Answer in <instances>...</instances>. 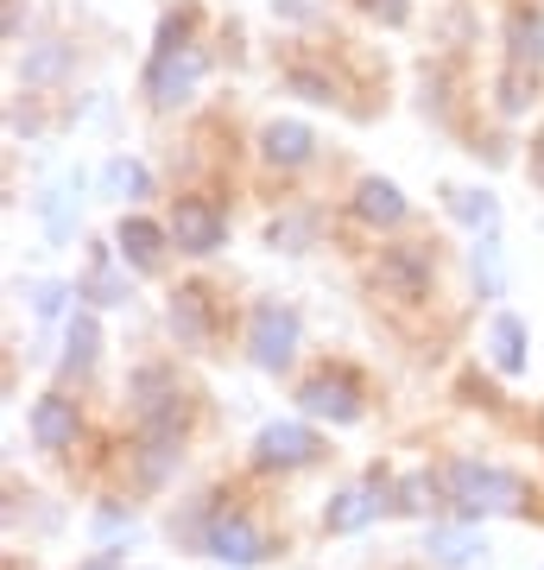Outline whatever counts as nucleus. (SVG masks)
<instances>
[{
	"label": "nucleus",
	"instance_id": "nucleus-1",
	"mask_svg": "<svg viewBox=\"0 0 544 570\" xmlns=\"http://www.w3.org/2000/svg\"><path fill=\"white\" fill-rule=\"evenodd\" d=\"M202 70H209L202 45L184 39V20H165L159 51L146 63V96H152V108H184L202 89Z\"/></svg>",
	"mask_w": 544,
	"mask_h": 570
},
{
	"label": "nucleus",
	"instance_id": "nucleus-2",
	"mask_svg": "<svg viewBox=\"0 0 544 570\" xmlns=\"http://www.w3.org/2000/svg\"><path fill=\"white\" fill-rule=\"evenodd\" d=\"M444 489L463 513H520V501H525L520 475H506L494 463H475V456H456L444 469Z\"/></svg>",
	"mask_w": 544,
	"mask_h": 570
},
{
	"label": "nucleus",
	"instance_id": "nucleus-3",
	"mask_svg": "<svg viewBox=\"0 0 544 570\" xmlns=\"http://www.w3.org/2000/svg\"><path fill=\"white\" fill-rule=\"evenodd\" d=\"M202 551L228 570H254V564L273 558V539H266L241 508H209L202 513Z\"/></svg>",
	"mask_w": 544,
	"mask_h": 570
},
{
	"label": "nucleus",
	"instance_id": "nucleus-4",
	"mask_svg": "<svg viewBox=\"0 0 544 570\" xmlns=\"http://www.w3.org/2000/svg\"><path fill=\"white\" fill-rule=\"evenodd\" d=\"M298 311L279 305V298H266V305H254V317H247V362L260 367V374H285L291 367V355H298Z\"/></svg>",
	"mask_w": 544,
	"mask_h": 570
},
{
	"label": "nucleus",
	"instance_id": "nucleus-5",
	"mask_svg": "<svg viewBox=\"0 0 544 570\" xmlns=\"http://www.w3.org/2000/svg\"><path fill=\"white\" fill-rule=\"evenodd\" d=\"M298 406L310 419H329V425H355L362 419V387L348 381L343 367H323V374H310L298 387Z\"/></svg>",
	"mask_w": 544,
	"mask_h": 570
},
{
	"label": "nucleus",
	"instance_id": "nucleus-6",
	"mask_svg": "<svg viewBox=\"0 0 544 570\" xmlns=\"http://www.w3.org/2000/svg\"><path fill=\"white\" fill-rule=\"evenodd\" d=\"M317 431L298 425V419H273V425H260V438H254V463L260 469H304L317 463Z\"/></svg>",
	"mask_w": 544,
	"mask_h": 570
},
{
	"label": "nucleus",
	"instance_id": "nucleus-7",
	"mask_svg": "<svg viewBox=\"0 0 544 570\" xmlns=\"http://www.w3.org/2000/svg\"><path fill=\"white\" fill-rule=\"evenodd\" d=\"M171 242H178V254H216V247L228 242V216L216 204H202V197H184L178 209H171Z\"/></svg>",
	"mask_w": 544,
	"mask_h": 570
},
{
	"label": "nucleus",
	"instance_id": "nucleus-8",
	"mask_svg": "<svg viewBox=\"0 0 544 570\" xmlns=\"http://www.w3.org/2000/svg\"><path fill=\"white\" fill-rule=\"evenodd\" d=\"M380 501H393V489H386V475H367V482H355V489H343L329 508H323V527L329 532H362L374 513H380Z\"/></svg>",
	"mask_w": 544,
	"mask_h": 570
},
{
	"label": "nucleus",
	"instance_id": "nucleus-9",
	"mask_svg": "<svg viewBox=\"0 0 544 570\" xmlns=\"http://www.w3.org/2000/svg\"><path fill=\"white\" fill-rule=\"evenodd\" d=\"M380 285L393 298H424V285H431V247L405 242V247H386L380 254Z\"/></svg>",
	"mask_w": 544,
	"mask_h": 570
},
{
	"label": "nucleus",
	"instance_id": "nucleus-10",
	"mask_svg": "<svg viewBox=\"0 0 544 570\" xmlns=\"http://www.w3.org/2000/svg\"><path fill=\"white\" fill-rule=\"evenodd\" d=\"M165 242H171V228L146 223V216H121V228H115V247H121V261L133 266V273H159Z\"/></svg>",
	"mask_w": 544,
	"mask_h": 570
},
{
	"label": "nucleus",
	"instance_id": "nucleus-11",
	"mask_svg": "<svg viewBox=\"0 0 544 570\" xmlns=\"http://www.w3.org/2000/svg\"><path fill=\"white\" fill-rule=\"evenodd\" d=\"M506 63L538 77V63H544V7H513V13H506Z\"/></svg>",
	"mask_w": 544,
	"mask_h": 570
},
{
	"label": "nucleus",
	"instance_id": "nucleus-12",
	"mask_svg": "<svg viewBox=\"0 0 544 570\" xmlns=\"http://www.w3.org/2000/svg\"><path fill=\"white\" fill-rule=\"evenodd\" d=\"M317 153V134L304 121H266L260 127V159L266 165H279V171H291V165H304Z\"/></svg>",
	"mask_w": 544,
	"mask_h": 570
},
{
	"label": "nucleus",
	"instance_id": "nucleus-13",
	"mask_svg": "<svg viewBox=\"0 0 544 570\" xmlns=\"http://www.w3.org/2000/svg\"><path fill=\"white\" fill-rule=\"evenodd\" d=\"M32 444L39 450H70L77 444V400L44 393L39 406H32Z\"/></svg>",
	"mask_w": 544,
	"mask_h": 570
},
{
	"label": "nucleus",
	"instance_id": "nucleus-14",
	"mask_svg": "<svg viewBox=\"0 0 544 570\" xmlns=\"http://www.w3.org/2000/svg\"><path fill=\"white\" fill-rule=\"evenodd\" d=\"M405 197H399V184L393 178H362L355 184V216H362L367 228H399L405 223Z\"/></svg>",
	"mask_w": 544,
	"mask_h": 570
},
{
	"label": "nucleus",
	"instance_id": "nucleus-15",
	"mask_svg": "<svg viewBox=\"0 0 544 570\" xmlns=\"http://www.w3.org/2000/svg\"><path fill=\"white\" fill-rule=\"evenodd\" d=\"M70 63H77V51L63 39H44V45H32L20 58V89H44V82H63L70 77Z\"/></svg>",
	"mask_w": 544,
	"mask_h": 570
},
{
	"label": "nucleus",
	"instance_id": "nucleus-16",
	"mask_svg": "<svg viewBox=\"0 0 544 570\" xmlns=\"http://www.w3.org/2000/svg\"><path fill=\"white\" fill-rule=\"evenodd\" d=\"M171 336L184 348H209V292L184 285L178 298H171Z\"/></svg>",
	"mask_w": 544,
	"mask_h": 570
},
{
	"label": "nucleus",
	"instance_id": "nucleus-17",
	"mask_svg": "<svg viewBox=\"0 0 544 570\" xmlns=\"http://www.w3.org/2000/svg\"><path fill=\"white\" fill-rule=\"evenodd\" d=\"M424 551H431V564L463 570V564H475V551H487V546H482L475 527H431L424 532Z\"/></svg>",
	"mask_w": 544,
	"mask_h": 570
},
{
	"label": "nucleus",
	"instance_id": "nucleus-18",
	"mask_svg": "<svg viewBox=\"0 0 544 570\" xmlns=\"http://www.w3.org/2000/svg\"><path fill=\"white\" fill-rule=\"evenodd\" d=\"M487 362L501 367V374H525V324L513 311H501V317L487 324Z\"/></svg>",
	"mask_w": 544,
	"mask_h": 570
},
{
	"label": "nucleus",
	"instance_id": "nucleus-19",
	"mask_svg": "<svg viewBox=\"0 0 544 570\" xmlns=\"http://www.w3.org/2000/svg\"><path fill=\"white\" fill-rule=\"evenodd\" d=\"M101 190H108V197H121V204H140V197H152V171L121 153V159L101 165Z\"/></svg>",
	"mask_w": 544,
	"mask_h": 570
},
{
	"label": "nucleus",
	"instance_id": "nucleus-20",
	"mask_svg": "<svg viewBox=\"0 0 544 570\" xmlns=\"http://www.w3.org/2000/svg\"><path fill=\"white\" fill-rule=\"evenodd\" d=\"M444 209L456 216V223H468V228H494L501 223V204H494L487 190H463V184H444Z\"/></svg>",
	"mask_w": 544,
	"mask_h": 570
},
{
	"label": "nucleus",
	"instance_id": "nucleus-21",
	"mask_svg": "<svg viewBox=\"0 0 544 570\" xmlns=\"http://www.w3.org/2000/svg\"><path fill=\"white\" fill-rule=\"evenodd\" d=\"M96 348H101L96 317L77 311V317H70V336H63V374H89V367H96Z\"/></svg>",
	"mask_w": 544,
	"mask_h": 570
},
{
	"label": "nucleus",
	"instance_id": "nucleus-22",
	"mask_svg": "<svg viewBox=\"0 0 544 570\" xmlns=\"http://www.w3.org/2000/svg\"><path fill=\"white\" fill-rule=\"evenodd\" d=\"M82 298H96V305H127V279L108 266V247H96V273L82 285Z\"/></svg>",
	"mask_w": 544,
	"mask_h": 570
},
{
	"label": "nucleus",
	"instance_id": "nucleus-23",
	"mask_svg": "<svg viewBox=\"0 0 544 570\" xmlns=\"http://www.w3.org/2000/svg\"><path fill=\"white\" fill-rule=\"evenodd\" d=\"M431 494H437V482H431V475H405L386 508H393V513H424V508H431Z\"/></svg>",
	"mask_w": 544,
	"mask_h": 570
},
{
	"label": "nucleus",
	"instance_id": "nucleus-24",
	"mask_svg": "<svg viewBox=\"0 0 544 570\" xmlns=\"http://www.w3.org/2000/svg\"><path fill=\"white\" fill-rule=\"evenodd\" d=\"M475 279H482V298H494V292H501V242H494V235L475 247Z\"/></svg>",
	"mask_w": 544,
	"mask_h": 570
},
{
	"label": "nucleus",
	"instance_id": "nucleus-25",
	"mask_svg": "<svg viewBox=\"0 0 544 570\" xmlns=\"http://www.w3.org/2000/svg\"><path fill=\"white\" fill-rule=\"evenodd\" d=\"M532 70H513V63H506V77H501V115H520L525 108V89H532Z\"/></svg>",
	"mask_w": 544,
	"mask_h": 570
},
{
	"label": "nucleus",
	"instance_id": "nucleus-26",
	"mask_svg": "<svg viewBox=\"0 0 544 570\" xmlns=\"http://www.w3.org/2000/svg\"><path fill=\"white\" fill-rule=\"evenodd\" d=\"M266 242L285 247V254H298V242H310V223H304V216H279V223L266 228Z\"/></svg>",
	"mask_w": 544,
	"mask_h": 570
},
{
	"label": "nucleus",
	"instance_id": "nucleus-27",
	"mask_svg": "<svg viewBox=\"0 0 544 570\" xmlns=\"http://www.w3.org/2000/svg\"><path fill=\"white\" fill-rule=\"evenodd\" d=\"M362 13L367 20H380V26H405L412 20V0H362Z\"/></svg>",
	"mask_w": 544,
	"mask_h": 570
},
{
	"label": "nucleus",
	"instance_id": "nucleus-28",
	"mask_svg": "<svg viewBox=\"0 0 544 570\" xmlns=\"http://www.w3.org/2000/svg\"><path fill=\"white\" fill-rule=\"evenodd\" d=\"M291 89H298L304 102H329V96H336V89H329V77H317V70H291Z\"/></svg>",
	"mask_w": 544,
	"mask_h": 570
},
{
	"label": "nucleus",
	"instance_id": "nucleus-29",
	"mask_svg": "<svg viewBox=\"0 0 544 570\" xmlns=\"http://www.w3.org/2000/svg\"><path fill=\"white\" fill-rule=\"evenodd\" d=\"M44 223H51V235H70V204H63V190H51V197H44Z\"/></svg>",
	"mask_w": 544,
	"mask_h": 570
},
{
	"label": "nucleus",
	"instance_id": "nucleus-30",
	"mask_svg": "<svg viewBox=\"0 0 544 570\" xmlns=\"http://www.w3.org/2000/svg\"><path fill=\"white\" fill-rule=\"evenodd\" d=\"M63 298H70L63 285H39V298H32V311H39V317H58V311H63Z\"/></svg>",
	"mask_w": 544,
	"mask_h": 570
},
{
	"label": "nucleus",
	"instance_id": "nucleus-31",
	"mask_svg": "<svg viewBox=\"0 0 544 570\" xmlns=\"http://www.w3.org/2000/svg\"><path fill=\"white\" fill-rule=\"evenodd\" d=\"M532 184H544V127L532 134Z\"/></svg>",
	"mask_w": 544,
	"mask_h": 570
},
{
	"label": "nucleus",
	"instance_id": "nucleus-32",
	"mask_svg": "<svg viewBox=\"0 0 544 570\" xmlns=\"http://www.w3.org/2000/svg\"><path fill=\"white\" fill-rule=\"evenodd\" d=\"M0 26H7V39H20V0H7V13H0Z\"/></svg>",
	"mask_w": 544,
	"mask_h": 570
},
{
	"label": "nucleus",
	"instance_id": "nucleus-33",
	"mask_svg": "<svg viewBox=\"0 0 544 570\" xmlns=\"http://www.w3.org/2000/svg\"><path fill=\"white\" fill-rule=\"evenodd\" d=\"M82 570H121V564H115V558H89Z\"/></svg>",
	"mask_w": 544,
	"mask_h": 570
}]
</instances>
